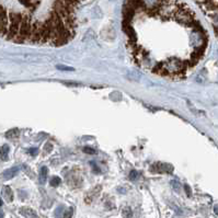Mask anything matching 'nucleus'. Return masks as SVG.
<instances>
[{
  "instance_id": "24",
  "label": "nucleus",
  "mask_w": 218,
  "mask_h": 218,
  "mask_svg": "<svg viewBox=\"0 0 218 218\" xmlns=\"http://www.w3.org/2000/svg\"><path fill=\"white\" fill-rule=\"evenodd\" d=\"M2 204H3L2 200H1V198H0V206H2Z\"/></svg>"
},
{
  "instance_id": "16",
  "label": "nucleus",
  "mask_w": 218,
  "mask_h": 218,
  "mask_svg": "<svg viewBox=\"0 0 218 218\" xmlns=\"http://www.w3.org/2000/svg\"><path fill=\"white\" fill-rule=\"evenodd\" d=\"M83 153H91V155H93V153H95V150L93 149V148L84 147V148H83Z\"/></svg>"
},
{
  "instance_id": "19",
  "label": "nucleus",
  "mask_w": 218,
  "mask_h": 218,
  "mask_svg": "<svg viewBox=\"0 0 218 218\" xmlns=\"http://www.w3.org/2000/svg\"><path fill=\"white\" fill-rule=\"evenodd\" d=\"M52 148H53V146L50 144L45 145V150H47V151H52Z\"/></svg>"
},
{
  "instance_id": "13",
  "label": "nucleus",
  "mask_w": 218,
  "mask_h": 218,
  "mask_svg": "<svg viewBox=\"0 0 218 218\" xmlns=\"http://www.w3.org/2000/svg\"><path fill=\"white\" fill-rule=\"evenodd\" d=\"M57 69H59V70H61V71H74L75 70L72 67H67V66H61V65H58Z\"/></svg>"
},
{
  "instance_id": "2",
  "label": "nucleus",
  "mask_w": 218,
  "mask_h": 218,
  "mask_svg": "<svg viewBox=\"0 0 218 218\" xmlns=\"http://www.w3.org/2000/svg\"><path fill=\"white\" fill-rule=\"evenodd\" d=\"M31 30H32L31 19H30V17L28 14H23L21 26H20V30H19V34L14 41L17 43H24L25 41H29Z\"/></svg>"
},
{
  "instance_id": "12",
  "label": "nucleus",
  "mask_w": 218,
  "mask_h": 218,
  "mask_svg": "<svg viewBox=\"0 0 218 218\" xmlns=\"http://www.w3.org/2000/svg\"><path fill=\"white\" fill-rule=\"evenodd\" d=\"M138 176H139V174H138V172H137L136 170H131V173H129V179L133 181V180H137L138 179Z\"/></svg>"
},
{
  "instance_id": "9",
  "label": "nucleus",
  "mask_w": 218,
  "mask_h": 218,
  "mask_svg": "<svg viewBox=\"0 0 218 218\" xmlns=\"http://www.w3.org/2000/svg\"><path fill=\"white\" fill-rule=\"evenodd\" d=\"M47 173L48 170L46 167H42L41 170H39V183L44 184L46 182V179H47Z\"/></svg>"
},
{
  "instance_id": "20",
  "label": "nucleus",
  "mask_w": 218,
  "mask_h": 218,
  "mask_svg": "<svg viewBox=\"0 0 218 218\" xmlns=\"http://www.w3.org/2000/svg\"><path fill=\"white\" fill-rule=\"evenodd\" d=\"M92 168H93V170H94V172H97V173H99V172H100V169L98 168V167L95 166L94 163H93V166H92Z\"/></svg>"
},
{
  "instance_id": "3",
  "label": "nucleus",
  "mask_w": 218,
  "mask_h": 218,
  "mask_svg": "<svg viewBox=\"0 0 218 218\" xmlns=\"http://www.w3.org/2000/svg\"><path fill=\"white\" fill-rule=\"evenodd\" d=\"M151 170L156 171V172H172L173 167L168 163H157V164H153Z\"/></svg>"
},
{
  "instance_id": "21",
  "label": "nucleus",
  "mask_w": 218,
  "mask_h": 218,
  "mask_svg": "<svg viewBox=\"0 0 218 218\" xmlns=\"http://www.w3.org/2000/svg\"><path fill=\"white\" fill-rule=\"evenodd\" d=\"M66 84H70V86H78V83H75V82H66Z\"/></svg>"
},
{
  "instance_id": "7",
  "label": "nucleus",
  "mask_w": 218,
  "mask_h": 218,
  "mask_svg": "<svg viewBox=\"0 0 218 218\" xmlns=\"http://www.w3.org/2000/svg\"><path fill=\"white\" fill-rule=\"evenodd\" d=\"M20 136V129L19 128H12L6 133V137L9 139H16Z\"/></svg>"
},
{
  "instance_id": "8",
  "label": "nucleus",
  "mask_w": 218,
  "mask_h": 218,
  "mask_svg": "<svg viewBox=\"0 0 218 218\" xmlns=\"http://www.w3.org/2000/svg\"><path fill=\"white\" fill-rule=\"evenodd\" d=\"M9 150H10V148H9L8 145H3L2 147L0 148V159H1V160L3 161L8 160Z\"/></svg>"
},
{
  "instance_id": "1",
  "label": "nucleus",
  "mask_w": 218,
  "mask_h": 218,
  "mask_svg": "<svg viewBox=\"0 0 218 218\" xmlns=\"http://www.w3.org/2000/svg\"><path fill=\"white\" fill-rule=\"evenodd\" d=\"M10 23H9V29H8V34H7V39H16V37L19 34V30L21 26V22L23 16L20 13L12 12L10 13Z\"/></svg>"
},
{
  "instance_id": "18",
  "label": "nucleus",
  "mask_w": 218,
  "mask_h": 218,
  "mask_svg": "<svg viewBox=\"0 0 218 218\" xmlns=\"http://www.w3.org/2000/svg\"><path fill=\"white\" fill-rule=\"evenodd\" d=\"M37 153H39L37 148H30V149H29V153H30V155H32V156L37 155Z\"/></svg>"
},
{
  "instance_id": "6",
  "label": "nucleus",
  "mask_w": 218,
  "mask_h": 218,
  "mask_svg": "<svg viewBox=\"0 0 218 218\" xmlns=\"http://www.w3.org/2000/svg\"><path fill=\"white\" fill-rule=\"evenodd\" d=\"M2 194H3V197L6 198L7 202H12L13 201V193H12V190L11 187H5L2 189Z\"/></svg>"
},
{
  "instance_id": "4",
  "label": "nucleus",
  "mask_w": 218,
  "mask_h": 218,
  "mask_svg": "<svg viewBox=\"0 0 218 218\" xmlns=\"http://www.w3.org/2000/svg\"><path fill=\"white\" fill-rule=\"evenodd\" d=\"M19 170H20V167H18V166L12 167V168L8 169V170H6L5 172H3V173H2L3 179H6V180H10V179H12L13 176H16L17 174H18Z\"/></svg>"
},
{
  "instance_id": "25",
  "label": "nucleus",
  "mask_w": 218,
  "mask_h": 218,
  "mask_svg": "<svg viewBox=\"0 0 218 218\" xmlns=\"http://www.w3.org/2000/svg\"><path fill=\"white\" fill-rule=\"evenodd\" d=\"M215 20H216V21H217V22H218V16H217V17H216V18H215Z\"/></svg>"
},
{
  "instance_id": "17",
  "label": "nucleus",
  "mask_w": 218,
  "mask_h": 218,
  "mask_svg": "<svg viewBox=\"0 0 218 218\" xmlns=\"http://www.w3.org/2000/svg\"><path fill=\"white\" fill-rule=\"evenodd\" d=\"M184 190H185V193L187 194V196H191V195H192V191H191V187H190V185L185 184V185H184Z\"/></svg>"
},
{
  "instance_id": "11",
  "label": "nucleus",
  "mask_w": 218,
  "mask_h": 218,
  "mask_svg": "<svg viewBox=\"0 0 218 218\" xmlns=\"http://www.w3.org/2000/svg\"><path fill=\"white\" fill-rule=\"evenodd\" d=\"M123 216L125 218H131V216H133V212H131V209L129 207H126L123 209Z\"/></svg>"
},
{
  "instance_id": "15",
  "label": "nucleus",
  "mask_w": 218,
  "mask_h": 218,
  "mask_svg": "<svg viewBox=\"0 0 218 218\" xmlns=\"http://www.w3.org/2000/svg\"><path fill=\"white\" fill-rule=\"evenodd\" d=\"M72 213H74L72 208H69L67 212H64L63 218H71V216H72Z\"/></svg>"
},
{
  "instance_id": "14",
  "label": "nucleus",
  "mask_w": 218,
  "mask_h": 218,
  "mask_svg": "<svg viewBox=\"0 0 218 218\" xmlns=\"http://www.w3.org/2000/svg\"><path fill=\"white\" fill-rule=\"evenodd\" d=\"M170 184H171V187H173L176 191H179V190L181 189V185H180V183L178 181H174V180H173V181H171Z\"/></svg>"
},
{
  "instance_id": "10",
  "label": "nucleus",
  "mask_w": 218,
  "mask_h": 218,
  "mask_svg": "<svg viewBox=\"0 0 218 218\" xmlns=\"http://www.w3.org/2000/svg\"><path fill=\"white\" fill-rule=\"evenodd\" d=\"M59 183H61V180L59 176H53L50 181V184L52 185V187H58Z\"/></svg>"
},
{
  "instance_id": "5",
  "label": "nucleus",
  "mask_w": 218,
  "mask_h": 218,
  "mask_svg": "<svg viewBox=\"0 0 218 218\" xmlns=\"http://www.w3.org/2000/svg\"><path fill=\"white\" fill-rule=\"evenodd\" d=\"M20 214H21V215H23L24 217H26V218H39L37 214L35 213V212L32 209V208L22 207L21 209H20Z\"/></svg>"
},
{
  "instance_id": "23",
  "label": "nucleus",
  "mask_w": 218,
  "mask_h": 218,
  "mask_svg": "<svg viewBox=\"0 0 218 218\" xmlns=\"http://www.w3.org/2000/svg\"><path fill=\"white\" fill-rule=\"evenodd\" d=\"M215 213L218 215V207H217V206H216V207H215Z\"/></svg>"
},
{
  "instance_id": "22",
  "label": "nucleus",
  "mask_w": 218,
  "mask_h": 218,
  "mask_svg": "<svg viewBox=\"0 0 218 218\" xmlns=\"http://www.w3.org/2000/svg\"><path fill=\"white\" fill-rule=\"evenodd\" d=\"M0 218H3V212L0 209Z\"/></svg>"
}]
</instances>
